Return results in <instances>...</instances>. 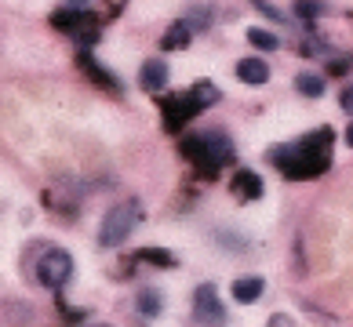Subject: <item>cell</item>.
I'll return each instance as SVG.
<instances>
[{
    "label": "cell",
    "instance_id": "obj_1",
    "mask_svg": "<svg viewBox=\"0 0 353 327\" xmlns=\"http://www.w3.org/2000/svg\"><path fill=\"white\" fill-rule=\"evenodd\" d=\"M139 222H142V204H139V200H124V204H117L113 211H110L106 218H102V226H99V247H106V251L121 247V244L135 233Z\"/></svg>",
    "mask_w": 353,
    "mask_h": 327
},
{
    "label": "cell",
    "instance_id": "obj_2",
    "mask_svg": "<svg viewBox=\"0 0 353 327\" xmlns=\"http://www.w3.org/2000/svg\"><path fill=\"white\" fill-rule=\"evenodd\" d=\"M73 277V258L62 251V247H44L41 255H37V266H33V280L41 287H51V291H59L62 284H70Z\"/></svg>",
    "mask_w": 353,
    "mask_h": 327
},
{
    "label": "cell",
    "instance_id": "obj_3",
    "mask_svg": "<svg viewBox=\"0 0 353 327\" xmlns=\"http://www.w3.org/2000/svg\"><path fill=\"white\" fill-rule=\"evenodd\" d=\"M193 320H197L201 327L226 324V309H222V302H219L215 284H201L197 291H193Z\"/></svg>",
    "mask_w": 353,
    "mask_h": 327
},
{
    "label": "cell",
    "instance_id": "obj_4",
    "mask_svg": "<svg viewBox=\"0 0 353 327\" xmlns=\"http://www.w3.org/2000/svg\"><path fill=\"white\" fill-rule=\"evenodd\" d=\"M201 146H204V153H208V160H215V164L233 160V142L222 135L219 127H215V131H208V135L201 138Z\"/></svg>",
    "mask_w": 353,
    "mask_h": 327
},
{
    "label": "cell",
    "instance_id": "obj_5",
    "mask_svg": "<svg viewBox=\"0 0 353 327\" xmlns=\"http://www.w3.org/2000/svg\"><path fill=\"white\" fill-rule=\"evenodd\" d=\"M139 84H142V91H164V84H168V62H164V59H150V62H142V76H139Z\"/></svg>",
    "mask_w": 353,
    "mask_h": 327
},
{
    "label": "cell",
    "instance_id": "obj_6",
    "mask_svg": "<svg viewBox=\"0 0 353 327\" xmlns=\"http://www.w3.org/2000/svg\"><path fill=\"white\" fill-rule=\"evenodd\" d=\"M266 291V280L263 277H241V280H233V298H237L241 306H252L259 302Z\"/></svg>",
    "mask_w": 353,
    "mask_h": 327
},
{
    "label": "cell",
    "instance_id": "obj_7",
    "mask_svg": "<svg viewBox=\"0 0 353 327\" xmlns=\"http://www.w3.org/2000/svg\"><path fill=\"white\" fill-rule=\"evenodd\" d=\"M237 76H241L244 84L259 87V84L270 81V65H266L263 59H241V62H237Z\"/></svg>",
    "mask_w": 353,
    "mask_h": 327
},
{
    "label": "cell",
    "instance_id": "obj_8",
    "mask_svg": "<svg viewBox=\"0 0 353 327\" xmlns=\"http://www.w3.org/2000/svg\"><path fill=\"white\" fill-rule=\"evenodd\" d=\"M295 91L306 98H321L324 95V76L321 73H299L295 76Z\"/></svg>",
    "mask_w": 353,
    "mask_h": 327
},
{
    "label": "cell",
    "instance_id": "obj_9",
    "mask_svg": "<svg viewBox=\"0 0 353 327\" xmlns=\"http://www.w3.org/2000/svg\"><path fill=\"white\" fill-rule=\"evenodd\" d=\"M164 302V298H161V291H157V287H142V291H139V313H142V317H161V306Z\"/></svg>",
    "mask_w": 353,
    "mask_h": 327
},
{
    "label": "cell",
    "instance_id": "obj_10",
    "mask_svg": "<svg viewBox=\"0 0 353 327\" xmlns=\"http://www.w3.org/2000/svg\"><path fill=\"white\" fill-rule=\"evenodd\" d=\"M190 36H193V30H190V25H186V22H182V19H179V22L172 25V30H168V33H164V48H168V51H179V48H190Z\"/></svg>",
    "mask_w": 353,
    "mask_h": 327
},
{
    "label": "cell",
    "instance_id": "obj_11",
    "mask_svg": "<svg viewBox=\"0 0 353 327\" xmlns=\"http://www.w3.org/2000/svg\"><path fill=\"white\" fill-rule=\"evenodd\" d=\"M248 41H252L259 51H277V48H281V36L270 33V30H259V25H252V30H248Z\"/></svg>",
    "mask_w": 353,
    "mask_h": 327
},
{
    "label": "cell",
    "instance_id": "obj_12",
    "mask_svg": "<svg viewBox=\"0 0 353 327\" xmlns=\"http://www.w3.org/2000/svg\"><path fill=\"white\" fill-rule=\"evenodd\" d=\"M193 98H201L197 106H215V102L222 98V91H219L215 84H208V81H201L197 87H193Z\"/></svg>",
    "mask_w": 353,
    "mask_h": 327
},
{
    "label": "cell",
    "instance_id": "obj_13",
    "mask_svg": "<svg viewBox=\"0 0 353 327\" xmlns=\"http://www.w3.org/2000/svg\"><path fill=\"white\" fill-rule=\"evenodd\" d=\"M321 11H324L321 0H295V15L299 19H317Z\"/></svg>",
    "mask_w": 353,
    "mask_h": 327
},
{
    "label": "cell",
    "instance_id": "obj_14",
    "mask_svg": "<svg viewBox=\"0 0 353 327\" xmlns=\"http://www.w3.org/2000/svg\"><path fill=\"white\" fill-rule=\"evenodd\" d=\"M252 4H255L259 11H263V15H270L273 22H288V15H281V11L273 8V4H266V0H252Z\"/></svg>",
    "mask_w": 353,
    "mask_h": 327
},
{
    "label": "cell",
    "instance_id": "obj_15",
    "mask_svg": "<svg viewBox=\"0 0 353 327\" xmlns=\"http://www.w3.org/2000/svg\"><path fill=\"white\" fill-rule=\"evenodd\" d=\"M266 327H299V324L288 317V313H273V317L266 320Z\"/></svg>",
    "mask_w": 353,
    "mask_h": 327
},
{
    "label": "cell",
    "instance_id": "obj_16",
    "mask_svg": "<svg viewBox=\"0 0 353 327\" xmlns=\"http://www.w3.org/2000/svg\"><path fill=\"white\" fill-rule=\"evenodd\" d=\"M339 102H343V109L353 116V84H350V87H343V95H339Z\"/></svg>",
    "mask_w": 353,
    "mask_h": 327
},
{
    "label": "cell",
    "instance_id": "obj_17",
    "mask_svg": "<svg viewBox=\"0 0 353 327\" xmlns=\"http://www.w3.org/2000/svg\"><path fill=\"white\" fill-rule=\"evenodd\" d=\"M346 142H350V146H353V120H350V127H346Z\"/></svg>",
    "mask_w": 353,
    "mask_h": 327
},
{
    "label": "cell",
    "instance_id": "obj_18",
    "mask_svg": "<svg viewBox=\"0 0 353 327\" xmlns=\"http://www.w3.org/2000/svg\"><path fill=\"white\" fill-rule=\"evenodd\" d=\"M95 327H110V324H95Z\"/></svg>",
    "mask_w": 353,
    "mask_h": 327
}]
</instances>
